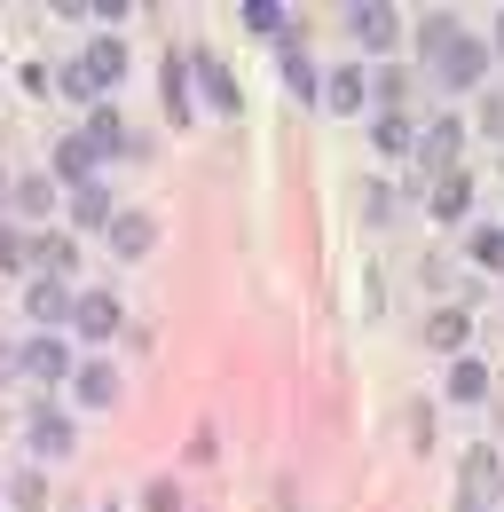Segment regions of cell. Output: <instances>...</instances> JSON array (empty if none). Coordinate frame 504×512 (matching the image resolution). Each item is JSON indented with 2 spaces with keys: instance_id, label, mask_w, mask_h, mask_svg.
Masks as SVG:
<instances>
[{
  "instance_id": "cell-11",
  "label": "cell",
  "mask_w": 504,
  "mask_h": 512,
  "mask_svg": "<svg viewBox=\"0 0 504 512\" xmlns=\"http://www.w3.org/2000/svg\"><path fill=\"white\" fill-rule=\"evenodd\" d=\"M197 87H205V103H213V111H237V103H245V95H237V79H229V64H221V56H197Z\"/></svg>"
},
{
  "instance_id": "cell-13",
  "label": "cell",
  "mask_w": 504,
  "mask_h": 512,
  "mask_svg": "<svg viewBox=\"0 0 504 512\" xmlns=\"http://www.w3.org/2000/svg\"><path fill=\"white\" fill-rule=\"evenodd\" d=\"M323 103H331V111H363V103H371V71H331V79H323Z\"/></svg>"
},
{
  "instance_id": "cell-20",
  "label": "cell",
  "mask_w": 504,
  "mask_h": 512,
  "mask_svg": "<svg viewBox=\"0 0 504 512\" xmlns=\"http://www.w3.org/2000/svg\"><path fill=\"white\" fill-rule=\"evenodd\" d=\"M32 323H71V292H63V276H40V284H32Z\"/></svg>"
},
{
  "instance_id": "cell-9",
  "label": "cell",
  "mask_w": 504,
  "mask_h": 512,
  "mask_svg": "<svg viewBox=\"0 0 504 512\" xmlns=\"http://www.w3.org/2000/svg\"><path fill=\"white\" fill-rule=\"evenodd\" d=\"M276 48H284V79H292V95H323V71L308 64V48H300V32H292V24H284V40H276Z\"/></svg>"
},
{
  "instance_id": "cell-25",
  "label": "cell",
  "mask_w": 504,
  "mask_h": 512,
  "mask_svg": "<svg viewBox=\"0 0 504 512\" xmlns=\"http://www.w3.org/2000/svg\"><path fill=\"white\" fill-rule=\"evenodd\" d=\"M457 32H465L457 16H426V24H418V48H426V64H441V48H449Z\"/></svg>"
},
{
  "instance_id": "cell-29",
  "label": "cell",
  "mask_w": 504,
  "mask_h": 512,
  "mask_svg": "<svg viewBox=\"0 0 504 512\" xmlns=\"http://www.w3.org/2000/svg\"><path fill=\"white\" fill-rule=\"evenodd\" d=\"M8 497H16L24 512H40V473H16V481H8Z\"/></svg>"
},
{
  "instance_id": "cell-3",
  "label": "cell",
  "mask_w": 504,
  "mask_h": 512,
  "mask_svg": "<svg viewBox=\"0 0 504 512\" xmlns=\"http://www.w3.org/2000/svg\"><path fill=\"white\" fill-rule=\"evenodd\" d=\"M441 87H481L489 79V40H473V32H457L449 48H441Z\"/></svg>"
},
{
  "instance_id": "cell-5",
  "label": "cell",
  "mask_w": 504,
  "mask_h": 512,
  "mask_svg": "<svg viewBox=\"0 0 504 512\" xmlns=\"http://www.w3.org/2000/svg\"><path fill=\"white\" fill-rule=\"evenodd\" d=\"M457 142H465V127H457V119H434V127L418 134V142H410V150H418V166H426V174H457Z\"/></svg>"
},
{
  "instance_id": "cell-18",
  "label": "cell",
  "mask_w": 504,
  "mask_h": 512,
  "mask_svg": "<svg viewBox=\"0 0 504 512\" xmlns=\"http://www.w3.org/2000/svg\"><path fill=\"white\" fill-rule=\"evenodd\" d=\"M426 205H434V221H465V205H473V182H465V174H441Z\"/></svg>"
},
{
  "instance_id": "cell-7",
  "label": "cell",
  "mask_w": 504,
  "mask_h": 512,
  "mask_svg": "<svg viewBox=\"0 0 504 512\" xmlns=\"http://www.w3.org/2000/svg\"><path fill=\"white\" fill-rule=\"evenodd\" d=\"M103 237H111V253H119V260H142L150 245H158V221H150V213H119Z\"/></svg>"
},
{
  "instance_id": "cell-26",
  "label": "cell",
  "mask_w": 504,
  "mask_h": 512,
  "mask_svg": "<svg viewBox=\"0 0 504 512\" xmlns=\"http://www.w3.org/2000/svg\"><path fill=\"white\" fill-rule=\"evenodd\" d=\"M473 268H497L504 276V229H473Z\"/></svg>"
},
{
  "instance_id": "cell-6",
  "label": "cell",
  "mask_w": 504,
  "mask_h": 512,
  "mask_svg": "<svg viewBox=\"0 0 504 512\" xmlns=\"http://www.w3.org/2000/svg\"><path fill=\"white\" fill-rule=\"evenodd\" d=\"M71 331H79V339H111V331H119V300H111V292H79V300H71Z\"/></svg>"
},
{
  "instance_id": "cell-16",
  "label": "cell",
  "mask_w": 504,
  "mask_h": 512,
  "mask_svg": "<svg viewBox=\"0 0 504 512\" xmlns=\"http://www.w3.org/2000/svg\"><path fill=\"white\" fill-rule=\"evenodd\" d=\"M71 386H79V402H87V410H111V402H119V371H111V363H87Z\"/></svg>"
},
{
  "instance_id": "cell-14",
  "label": "cell",
  "mask_w": 504,
  "mask_h": 512,
  "mask_svg": "<svg viewBox=\"0 0 504 512\" xmlns=\"http://www.w3.org/2000/svg\"><path fill=\"white\" fill-rule=\"evenodd\" d=\"M95 166H103L95 142H87V134H63V150H56V174H63V182L79 190V182H95Z\"/></svg>"
},
{
  "instance_id": "cell-32",
  "label": "cell",
  "mask_w": 504,
  "mask_h": 512,
  "mask_svg": "<svg viewBox=\"0 0 504 512\" xmlns=\"http://www.w3.org/2000/svg\"><path fill=\"white\" fill-rule=\"evenodd\" d=\"M481 119H489V134H504V95H489V111H481Z\"/></svg>"
},
{
  "instance_id": "cell-19",
  "label": "cell",
  "mask_w": 504,
  "mask_h": 512,
  "mask_svg": "<svg viewBox=\"0 0 504 512\" xmlns=\"http://www.w3.org/2000/svg\"><path fill=\"white\" fill-rule=\"evenodd\" d=\"M426 339H434L441 355H457V347L473 339V316H465V308H434V323H426Z\"/></svg>"
},
{
  "instance_id": "cell-33",
  "label": "cell",
  "mask_w": 504,
  "mask_h": 512,
  "mask_svg": "<svg viewBox=\"0 0 504 512\" xmlns=\"http://www.w3.org/2000/svg\"><path fill=\"white\" fill-rule=\"evenodd\" d=\"M457 512H489V505H457Z\"/></svg>"
},
{
  "instance_id": "cell-28",
  "label": "cell",
  "mask_w": 504,
  "mask_h": 512,
  "mask_svg": "<svg viewBox=\"0 0 504 512\" xmlns=\"http://www.w3.org/2000/svg\"><path fill=\"white\" fill-rule=\"evenodd\" d=\"M402 95H410V79L402 71H378V111H402Z\"/></svg>"
},
{
  "instance_id": "cell-21",
  "label": "cell",
  "mask_w": 504,
  "mask_h": 512,
  "mask_svg": "<svg viewBox=\"0 0 504 512\" xmlns=\"http://www.w3.org/2000/svg\"><path fill=\"white\" fill-rule=\"evenodd\" d=\"M24 379H40V386L63 379V339H32L24 347Z\"/></svg>"
},
{
  "instance_id": "cell-8",
  "label": "cell",
  "mask_w": 504,
  "mask_h": 512,
  "mask_svg": "<svg viewBox=\"0 0 504 512\" xmlns=\"http://www.w3.org/2000/svg\"><path fill=\"white\" fill-rule=\"evenodd\" d=\"M8 205H16L24 221H48V213H56V174H24V182H8Z\"/></svg>"
},
{
  "instance_id": "cell-4",
  "label": "cell",
  "mask_w": 504,
  "mask_h": 512,
  "mask_svg": "<svg viewBox=\"0 0 504 512\" xmlns=\"http://www.w3.org/2000/svg\"><path fill=\"white\" fill-rule=\"evenodd\" d=\"M504 497V457L497 449H465V489H457V505H497Z\"/></svg>"
},
{
  "instance_id": "cell-1",
  "label": "cell",
  "mask_w": 504,
  "mask_h": 512,
  "mask_svg": "<svg viewBox=\"0 0 504 512\" xmlns=\"http://www.w3.org/2000/svg\"><path fill=\"white\" fill-rule=\"evenodd\" d=\"M119 79H126V40H119V32H95L87 56L63 71V95H71V103H95V95H111Z\"/></svg>"
},
{
  "instance_id": "cell-35",
  "label": "cell",
  "mask_w": 504,
  "mask_h": 512,
  "mask_svg": "<svg viewBox=\"0 0 504 512\" xmlns=\"http://www.w3.org/2000/svg\"><path fill=\"white\" fill-rule=\"evenodd\" d=\"M0 197H8V182H0Z\"/></svg>"
},
{
  "instance_id": "cell-12",
  "label": "cell",
  "mask_w": 504,
  "mask_h": 512,
  "mask_svg": "<svg viewBox=\"0 0 504 512\" xmlns=\"http://www.w3.org/2000/svg\"><path fill=\"white\" fill-rule=\"evenodd\" d=\"M71 221H79V229H111V221H119L111 190H103V182H79V190H71Z\"/></svg>"
},
{
  "instance_id": "cell-2",
  "label": "cell",
  "mask_w": 504,
  "mask_h": 512,
  "mask_svg": "<svg viewBox=\"0 0 504 512\" xmlns=\"http://www.w3.org/2000/svg\"><path fill=\"white\" fill-rule=\"evenodd\" d=\"M24 442H32V457H48V465H56V457H71V449H79V426L63 418L56 402H40V410L24 418Z\"/></svg>"
},
{
  "instance_id": "cell-27",
  "label": "cell",
  "mask_w": 504,
  "mask_h": 512,
  "mask_svg": "<svg viewBox=\"0 0 504 512\" xmlns=\"http://www.w3.org/2000/svg\"><path fill=\"white\" fill-rule=\"evenodd\" d=\"M142 512H182V489H174V481H150V489H142Z\"/></svg>"
},
{
  "instance_id": "cell-23",
  "label": "cell",
  "mask_w": 504,
  "mask_h": 512,
  "mask_svg": "<svg viewBox=\"0 0 504 512\" xmlns=\"http://www.w3.org/2000/svg\"><path fill=\"white\" fill-rule=\"evenodd\" d=\"M245 32H260V40H284V0H245Z\"/></svg>"
},
{
  "instance_id": "cell-17",
  "label": "cell",
  "mask_w": 504,
  "mask_h": 512,
  "mask_svg": "<svg viewBox=\"0 0 504 512\" xmlns=\"http://www.w3.org/2000/svg\"><path fill=\"white\" fill-rule=\"evenodd\" d=\"M87 142H95V158H119L126 150V119L111 103H95V119H87Z\"/></svg>"
},
{
  "instance_id": "cell-24",
  "label": "cell",
  "mask_w": 504,
  "mask_h": 512,
  "mask_svg": "<svg viewBox=\"0 0 504 512\" xmlns=\"http://www.w3.org/2000/svg\"><path fill=\"white\" fill-rule=\"evenodd\" d=\"M449 402H489V371L481 363H457L449 371Z\"/></svg>"
},
{
  "instance_id": "cell-15",
  "label": "cell",
  "mask_w": 504,
  "mask_h": 512,
  "mask_svg": "<svg viewBox=\"0 0 504 512\" xmlns=\"http://www.w3.org/2000/svg\"><path fill=\"white\" fill-rule=\"evenodd\" d=\"M71 260H79L71 237H32L24 245V268H40V276H71Z\"/></svg>"
},
{
  "instance_id": "cell-34",
  "label": "cell",
  "mask_w": 504,
  "mask_h": 512,
  "mask_svg": "<svg viewBox=\"0 0 504 512\" xmlns=\"http://www.w3.org/2000/svg\"><path fill=\"white\" fill-rule=\"evenodd\" d=\"M497 48H504V24H497Z\"/></svg>"
},
{
  "instance_id": "cell-10",
  "label": "cell",
  "mask_w": 504,
  "mask_h": 512,
  "mask_svg": "<svg viewBox=\"0 0 504 512\" xmlns=\"http://www.w3.org/2000/svg\"><path fill=\"white\" fill-rule=\"evenodd\" d=\"M347 24H355V40H363V48H378V56H386V48L402 40V24H394V8H371V0H363V8L347 16Z\"/></svg>"
},
{
  "instance_id": "cell-30",
  "label": "cell",
  "mask_w": 504,
  "mask_h": 512,
  "mask_svg": "<svg viewBox=\"0 0 504 512\" xmlns=\"http://www.w3.org/2000/svg\"><path fill=\"white\" fill-rule=\"evenodd\" d=\"M0 268H24V229H0Z\"/></svg>"
},
{
  "instance_id": "cell-31",
  "label": "cell",
  "mask_w": 504,
  "mask_h": 512,
  "mask_svg": "<svg viewBox=\"0 0 504 512\" xmlns=\"http://www.w3.org/2000/svg\"><path fill=\"white\" fill-rule=\"evenodd\" d=\"M8 379H24V347H0V386Z\"/></svg>"
},
{
  "instance_id": "cell-22",
  "label": "cell",
  "mask_w": 504,
  "mask_h": 512,
  "mask_svg": "<svg viewBox=\"0 0 504 512\" xmlns=\"http://www.w3.org/2000/svg\"><path fill=\"white\" fill-rule=\"evenodd\" d=\"M371 142H378V150H386V158H402V150H410V142H418V127H410V119H402V111H378V127H371Z\"/></svg>"
}]
</instances>
